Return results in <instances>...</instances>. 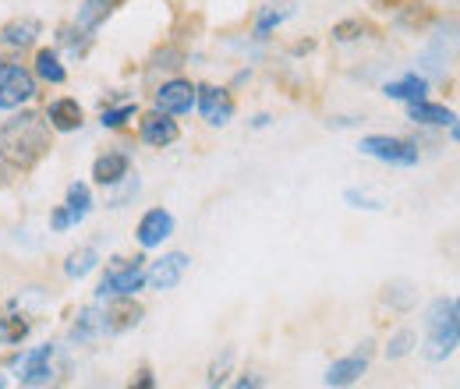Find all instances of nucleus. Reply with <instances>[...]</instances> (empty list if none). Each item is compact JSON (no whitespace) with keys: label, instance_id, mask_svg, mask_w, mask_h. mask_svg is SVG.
Returning a JSON list of instances; mask_svg holds the SVG:
<instances>
[{"label":"nucleus","instance_id":"1","mask_svg":"<svg viewBox=\"0 0 460 389\" xmlns=\"http://www.w3.org/2000/svg\"><path fill=\"white\" fill-rule=\"evenodd\" d=\"M54 149V128L36 111L14 113L0 124V160L14 170H32Z\"/></svg>","mask_w":460,"mask_h":389},{"label":"nucleus","instance_id":"2","mask_svg":"<svg viewBox=\"0 0 460 389\" xmlns=\"http://www.w3.org/2000/svg\"><path fill=\"white\" fill-rule=\"evenodd\" d=\"M460 343V301L457 297H439L425 312V358L429 361H447Z\"/></svg>","mask_w":460,"mask_h":389},{"label":"nucleus","instance_id":"3","mask_svg":"<svg viewBox=\"0 0 460 389\" xmlns=\"http://www.w3.org/2000/svg\"><path fill=\"white\" fill-rule=\"evenodd\" d=\"M146 287V259H111L107 273L96 287V297H135Z\"/></svg>","mask_w":460,"mask_h":389},{"label":"nucleus","instance_id":"4","mask_svg":"<svg viewBox=\"0 0 460 389\" xmlns=\"http://www.w3.org/2000/svg\"><path fill=\"white\" fill-rule=\"evenodd\" d=\"M54 354H58L54 343L29 347V350H22V354L11 361V372L18 376L22 386H50V383H54Z\"/></svg>","mask_w":460,"mask_h":389},{"label":"nucleus","instance_id":"5","mask_svg":"<svg viewBox=\"0 0 460 389\" xmlns=\"http://www.w3.org/2000/svg\"><path fill=\"white\" fill-rule=\"evenodd\" d=\"M361 156H372L379 164H390V167H418V146L407 142V138H394V135H368L361 138Z\"/></svg>","mask_w":460,"mask_h":389},{"label":"nucleus","instance_id":"6","mask_svg":"<svg viewBox=\"0 0 460 389\" xmlns=\"http://www.w3.org/2000/svg\"><path fill=\"white\" fill-rule=\"evenodd\" d=\"M36 100V75L22 64H0V111H18Z\"/></svg>","mask_w":460,"mask_h":389},{"label":"nucleus","instance_id":"7","mask_svg":"<svg viewBox=\"0 0 460 389\" xmlns=\"http://www.w3.org/2000/svg\"><path fill=\"white\" fill-rule=\"evenodd\" d=\"M195 107L202 113V120L206 124H213V128H224L234 120V96H230L227 89H220V85H195Z\"/></svg>","mask_w":460,"mask_h":389},{"label":"nucleus","instance_id":"8","mask_svg":"<svg viewBox=\"0 0 460 389\" xmlns=\"http://www.w3.org/2000/svg\"><path fill=\"white\" fill-rule=\"evenodd\" d=\"M188 266H191V259L184 252H171V255L156 259L153 266H146V287H153V290H173L184 279Z\"/></svg>","mask_w":460,"mask_h":389},{"label":"nucleus","instance_id":"9","mask_svg":"<svg viewBox=\"0 0 460 389\" xmlns=\"http://www.w3.org/2000/svg\"><path fill=\"white\" fill-rule=\"evenodd\" d=\"M368 361H372V343L365 340L358 354H350V358H341V361H333V365L326 368L323 383H326V386H354V383H358V379L368 372Z\"/></svg>","mask_w":460,"mask_h":389},{"label":"nucleus","instance_id":"10","mask_svg":"<svg viewBox=\"0 0 460 389\" xmlns=\"http://www.w3.org/2000/svg\"><path fill=\"white\" fill-rule=\"evenodd\" d=\"M142 305H135V297H107V308H103V330L107 336H120L128 330H135L142 323Z\"/></svg>","mask_w":460,"mask_h":389},{"label":"nucleus","instance_id":"11","mask_svg":"<svg viewBox=\"0 0 460 389\" xmlns=\"http://www.w3.org/2000/svg\"><path fill=\"white\" fill-rule=\"evenodd\" d=\"M195 107V85L188 78H171L156 89V111L171 113V117H184Z\"/></svg>","mask_w":460,"mask_h":389},{"label":"nucleus","instance_id":"12","mask_svg":"<svg viewBox=\"0 0 460 389\" xmlns=\"http://www.w3.org/2000/svg\"><path fill=\"white\" fill-rule=\"evenodd\" d=\"M138 135H142L146 146H153V149H167V146H173V142L181 138V128H177V120H173L171 113L149 111L146 117H142V124H138Z\"/></svg>","mask_w":460,"mask_h":389},{"label":"nucleus","instance_id":"13","mask_svg":"<svg viewBox=\"0 0 460 389\" xmlns=\"http://www.w3.org/2000/svg\"><path fill=\"white\" fill-rule=\"evenodd\" d=\"M171 234H173V217L167 209H149L138 220V226H135V237H138L142 248H160Z\"/></svg>","mask_w":460,"mask_h":389},{"label":"nucleus","instance_id":"14","mask_svg":"<svg viewBox=\"0 0 460 389\" xmlns=\"http://www.w3.org/2000/svg\"><path fill=\"white\" fill-rule=\"evenodd\" d=\"M128 173H131V160H128V153H117V149H107V153L96 156V164H93V181H96L100 188H117Z\"/></svg>","mask_w":460,"mask_h":389},{"label":"nucleus","instance_id":"15","mask_svg":"<svg viewBox=\"0 0 460 389\" xmlns=\"http://www.w3.org/2000/svg\"><path fill=\"white\" fill-rule=\"evenodd\" d=\"M47 124L54 128V131H64V135H71V131H78L82 128V120H85V111L78 107V100H54L50 107H47Z\"/></svg>","mask_w":460,"mask_h":389},{"label":"nucleus","instance_id":"16","mask_svg":"<svg viewBox=\"0 0 460 389\" xmlns=\"http://www.w3.org/2000/svg\"><path fill=\"white\" fill-rule=\"evenodd\" d=\"M100 336H107V330H103V308L89 305V308H82V312L75 315V323H71V340L85 347V343H96Z\"/></svg>","mask_w":460,"mask_h":389},{"label":"nucleus","instance_id":"17","mask_svg":"<svg viewBox=\"0 0 460 389\" xmlns=\"http://www.w3.org/2000/svg\"><path fill=\"white\" fill-rule=\"evenodd\" d=\"M383 96H386V100H401V103L425 100V96H429V78L418 75V71H411V75H403L397 82H386V85H383Z\"/></svg>","mask_w":460,"mask_h":389},{"label":"nucleus","instance_id":"18","mask_svg":"<svg viewBox=\"0 0 460 389\" xmlns=\"http://www.w3.org/2000/svg\"><path fill=\"white\" fill-rule=\"evenodd\" d=\"M407 117H411L414 124H425V128H450V124L457 120V113L450 111V107H443V103H429V100H414V103H407Z\"/></svg>","mask_w":460,"mask_h":389},{"label":"nucleus","instance_id":"19","mask_svg":"<svg viewBox=\"0 0 460 389\" xmlns=\"http://www.w3.org/2000/svg\"><path fill=\"white\" fill-rule=\"evenodd\" d=\"M120 4H124V0H82L75 25H78L82 32H96V29H100V25H103V22L114 14Z\"/></svg>","mask_w":460,"mask_h":389},{"label":"nucleus","instance_id":"20","mask_svg":"<svg viewBox=\"0 0 460 389\" xmlns=\"http://www.w3.org/2000/svg\"><path fill=\"white\" fill-rule=\"evenodd\" d=\"M40 32H43V25L36 18H22V22H11V25L0 29V43L11 47V50H25V47L36 43Z\"/></svg>","mask_w":460,"mask_h":389},{"label":"nucleus","instance_id":"21","mask_svg":"<svg viewBox=\"0 0 460 389\" xmlns=\"http://www.w3.org/2000/svg\"><path fill=\"white\" fill-rule=\"evenodd\" d=\"M64 213H67V223H71V226H78V223L93 213V188H89V184H82V181H75V184L67 188Z\"/></svg>","mask_w":460,"mask_h":389},{"label":"nucleus","instance_id":"22","mask_svg":"<svg viewBox=\"0 0 460 389\" xmlns=\"http://www.w3.org/2000/svg\"><path fill=\"white\" fill-rule=\"evenodd\" d=\"M32 71H36V78H43L50 85H64L67 82V67L60 64L58 50H40L36 60H32Z\"/></svg>","mask_w":460,"mask_h":389},{"label":"nucleus","instance_id":"23","mask_svg":"<svg viewBox=\"0 0 460 389\" xmlns=\"http://www.w3.org/2000/svg\"><path fill=\"white\" fill-rule=\"evenodd\" d=\"M96 266H100V252H96L93 244H85V248H78V252H71V255H67V262H64V277L85 279Z\"/></svg>","mask_w":460,"mask_h":389},{"label":"nucleus","instance_id":"24","mask_svg":"<svg viewBox=\"0 0 460 389\" xmlns=\"http://www.w3.org/2000/svg\"><path fill=\"white\" fill-rule=\"evenodd\" d=\"M29 330H32V323L25 319V315H18V312H11V315H4L0 319V343H22L25 336H29Z\"/></svg>","mask_w":460,"mask_h":389},{"label":"nucleus","instance_id":"25","mask_svg":"<svg viewBox=\"0 0 460 389\" xmlns=\"http://www.w3.org/2000/svg\"><path fill=\"white\" fill-rule=\"evenodd\" d=\"M288 18H290V11H277L273 4L262 7V11H259V22H255V40H270V32L280 29Z\"/></svg>","mask_w":460,"mask_h":389},{"label":"nucleus","instance_id":"26","mask_svg":"<svg viewBox=\"0 0 460 389\" xmlns=\"http://www.w3.org/2000/svg\"><path fill=\"white\" fill-rule=\"evenodd\" d=\"M414 343H418L414 330H397V333L390 336V343H386V358H390V361H401V358L411 354Z\"/></svg>","mask_w":460,"mask_h":389},{"label":"nucleus","instance_id":"27","mask_svg":"<svg viewBox=\"0 0 460 389\" xmlns=\"http://www.w3.org/2000/svg\"><path fill=\"white\" fill-rule=\"evenodd\" d=\"M135 113H138V107H135V103H120V107H111V111H103L100 124H103V128H111V131H117V128H124V124H128Z\"/></svg>","mask_w":460,"mask_h":389},{"label":"nucleus","instance_id":"28","mask_svg":"<svg viewBox=\"0 0 460 389\" xmlns=\"http://www.w3.org/2000/svg\"><path fill=\"white\" fill-rule=\"evenodd\" d=\"M344 202L350 209H365V213H383V202L379 199H368V195H361L358 188H347L344 191Z\"/></svg>","mask_w":460,"mask_h":389},{"label":"nucleus","instance_id":"29","mask_svg":"<svg viewBox=\"0 0 460 389\" xmlns=\"http://www.w3.org/2000/svg\"><path fill=\"white\" fill-rule=\"evenodd\" d=\"M120 184H124V188H120V191H117L114 199H111V209H124V202H131V199L138 195V188H142V181H138V173H135V177L128 173V177H124Z\"/></svg>","mask_w":460,"mask_h":389},{"label":"nucleus","instance_id":"30","mask_svg":"<svg viewBox=\"0 0 460 389\" xmlns=\"http://www.w3.org/2000/svg\"><path fill=\"white\" fill-rule=\"evenodd\" d=\"M358 32H368V25H365V22H358V18H350V22H341V25L333 29V40L347 43V40H358Z\"/></svg>","mask_w":460,"mask_h":389},{"label":"nucleus","instance_id":"31","mask_svg":"<svg viewBox=\"0 0 460 389\" xmlns=\"http://www.w3.org/2000/svg\"><path fill=\"white\" fill-rule=\"evenodd\" d=\"M230 361H234V350H224V361H217L213 368H209V386H220L224 379H227V368Z\"/></svg>","mask_w":460,"mask_h":389},{"label":"nucleus","instance_id":"32","mask_svg":"<svg viewBox=\"0 0 460 389\" xmlns=\"http://www.w3.org/2000/svg\"><path fill=\"white\" fill-rule=\"evenodd\" d=\"M135 386H142V389H153V386H156L153 372H149V368H142V372H138V383H135Z\"/></svg>","mask_w":460,"mask_h":389},{"label":"nucleus","instance_id":"33","mask_svg":"<svg viewBox=\"0 0 460 389\" xmlns=\"http://www.w3.org/2000/svg\"><path fill=\"white\" fill-rule=\"evenodd\" d=\"M237 386L248 389V386H266V383H262V379H252V376H244V379H237Z\"/></svg>","mask_w":460,"mask_h":389},{"label":"nucleus","instance_id":"34","mask_svg":"<svg viewBox=\"0 0 460 389\" xmlns=\"http://www.w3.org/2000/svg\"><path fill=\"white\" fill-rule=\"evenodd\" d=\"M4 386H7V379H0V389H4Z\"/></svg>","mask_w":460,"mask_h":389}]
</instances>
